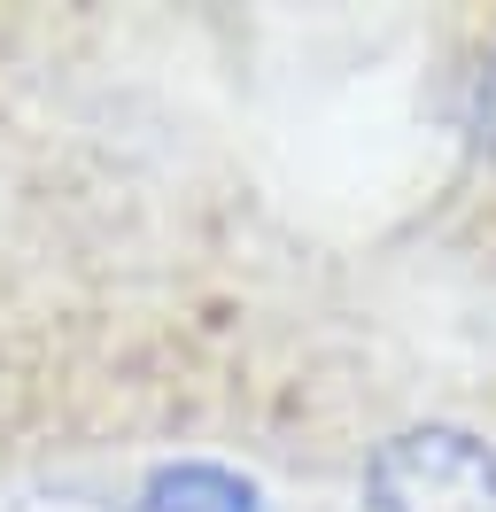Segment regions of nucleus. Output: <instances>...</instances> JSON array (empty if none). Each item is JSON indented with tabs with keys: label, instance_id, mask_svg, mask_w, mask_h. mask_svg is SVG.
Segmentation results:
<instances>
[{
	"label": "nucleus",
	"instance_id": "obj_2",
	"mask_svg": "<svg viewBox=\"0 0 496 512\" xmlns=\"http://www.w3.org/2000/svg\"><path fill=\"white\" fill-rule=\"evenodd\" d=\"M140 512H256V489L225 466H163L140 489Z\"/></svg>",
	"mask_w": 496,
	"mask_h": 512
},
{
	"label": "nucleus",
	"instance_id": "obj_1",
	"mask_svg": "<svg viewBox=\"0 0 496 512\" xmlns=\"http://www.w3.org/2000/svg\"><path fill=\"white\" fill-rule=\"evenodd\" d=\"M372 512H496V450L465 427H403L365 466Z\"/></svg>",
	"mask_w": 496,
	"mask_h": 512
},
{
	"label": "nucleus",
	"instance_id": "obj_3",
	"mask_svg": "<svg viewBox=\"0 0 496 512\" xmlns=\"http://www.w3.org/2000/svg\"><path fill=\"white\" fill-rule=\"evenodd\" d=\"M465 125H473V140H481V148H496V55L473 70V101H465Z\"/></svg>",
	"mask_w": 496,
	"mask_h": 512
}]
</instances>
